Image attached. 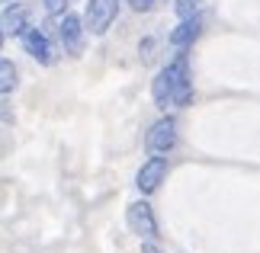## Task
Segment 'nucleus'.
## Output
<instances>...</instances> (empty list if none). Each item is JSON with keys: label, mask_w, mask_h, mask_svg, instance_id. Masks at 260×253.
Returning <instances> with one entry per match:
<instances>
[{"label": "nucleus", "mask_w": 260, "mask_h": 253, "mask_svg": "<svg viewBox=\"0 0 260 253\" xmlns=\"http://www.w3.org/2000/svg\"><path fill=\"white\" fill-rule=\"evenodd\" d=\"M145 148H148V154H171L177 148V119L174 116L157 119V122L145 131Z\"/></svg>", "instance_id": "obj_6"}, {"label": "nucleus", "mask_w": 260, "mask_h": 253, "mask_svg": "<svg viewBox=\"0 0 260 253\" xmlns=\"http://www.w3.org/2000/svg\"><path fill=\"white\" fill-rule=\"evenodd\" d=\"M167 173H171L167 154H151L142 167H138V173H135V186H138V192H142V196H154V192L161 189V183L167 179Z\"/></svg>", "instance_id": "obj_4"}, {"label": "nucleus", "mask_w": 260, "mask_h": 253, "mask_svg": "<svg viewBox=\"0 0 260 253\" xmlns=\"http://www.w3.org/2000/svg\"><path fill=\"white\" fill-rule=\"evenodd\" d=\"M203 26H206L203 13H196V16H189V19H180L177 29H171L167 42H171L174 48H189V45H193L199 35H203Z\"/></svg>", "instance_id": "obj_8"}, {"label": "nucleus", "mask_w": 260, "mask_h": 253, "mask_svg": "<svg viewBox=\"0 0 260 253\" xmlns=\"http://www.w3.org/2000/svg\"><path fill=\"white\" fill-rule=\"evenodd\" d=\"M125 225L138 240H157V218L148 205V199H135L125 208Z\"/></svg>", "instance_id": "obj_5"}, {"label": "nucleus", "mask_w": 260, "mask_h": 253, "mask_svg": "<svg viewBox=\"0 0 260 253\" xmlns=\"http://www.w3.org/2000/svg\"><path fill=\"white\" fill-rule=\"evenodd\" d=\"M171 84H174V106H189L193 103V74H189V55L186 48H177V58L171 64Z\"/></svg>", "instance_id": "obj_3"}, {"label": "nucleus", "mask_w": 260, "mask_h": 253, "mask_svg": "<svg viewBox=\"0 0 260 253\" xmlns=\"http://www.w3.org/2000/svg\"><path fill=\"white\" fill-rule=\"evenodd\" d=\"M199 7H203V0H174V13L177 19H189L199 13Z\"/></svg>", "instance_id": "obj_12"}, {"label": "nucleus", "mask_w": 260, "mask_h": 253, "mask_svg": "<svg viewBox=\"0 0 260 253\" xmlns=\"http://www.w3.org/2000/svg\"><path fill=\"white\" fill-rule=\"evenodd\" d=\"M16 90V67L10 58H0V93L10 96Z\"/></svg>", "instance_id": "obj_11"}, {"label": "nucleus", "mask_w": 260, "mask_h": 253, "mask_svg": "<svg viewBox=\"0 0 260 253\" xmlns=\"http://www.w3.org/2000/svg\"><path fill=\"white\" fill-rule=\"evenodd\" d=\"M10 4H16V0H4V7H10Z\"/></svg>", "instance_id": "obj_17"}, {"label": "nucleus", "mask_w": 260, "mask_h": 253, "mask_svg": "<svg viewBox=\"0 0 260 253\" xmlns=\"http://www.w3.org/2000/svg\"><path fill=\"white\" fill-rule=\"evenodd\" d=\"M151 99H154L157 109L174 106V84H171V67H167V64L157 70L154 80H151Z\"/></svg>", "instance_id": "obj_10"}, {"label": "nucleus", "mask_w": 260, "mask_h": 253, "mask_svg": "<svg viewBox=\"0 0 260 253\" xmlns=\"http://www.w3.org/2000/svg\"><path fill=\"white\" fill-rule=\"evenodd\" d=\"M42 7H45L48 16H61V13H68V0H42Z\"/></svg>", "instance_id": "obj_13"}, {"label": "nucleus", "mask_w": 260, "mask_h": 253, "mask_svg": "<svg viewBox=\"0 0 260 253\" xmlns=\"http://www.w3.org/2000/svg\"><path fill=\"white\" fill-rule=\"evenodd\" d=\"M151 48H154V39H145V42L138 45V55H142V58H151Z\"/></svg>", "instance_id": "obj_15"}, {"label": "nucleus", "mask_w": 260, "mask_h": 253, "mask_svg": "<svg viewBox=\"0 0 260 253\" xmlns=\"http://www.w3.org/2000/svg\"><path fill=\"white\" fill-rule=\"evenodd\" d=\"M29 16H32V10H29L26 4L4 7V35L7 39H19L29 26H32V23H29Z\"/></svg>", "instance_id": "obj_9"}, {"label": "nucleus", "mask_w": 260, "mask_h": 253, "mask_svg": "<svg viewBox=\"0 0 260 253\" xmlns=\"http://www.w3.org/2000/svg\"><path fill=\"white\" fill-rule=\"evenodd\" d=\"M142 253H161V247L154 240H142Z\"/></svg>", "instance_id": "obj_16"}, {"label": "nucleus", "mask_w": 260, "mask_h": 253, "mask_svg": "<svg viewBox=\"0 0 260 253\" xmlns=\"http://www.w3.org/2000/svg\"><path fill=\"white\" fill-rule=\"evenodd\" d=\"M125 4H128V7H132V10H135V13H148V10H151V7L157 4V0H125Z\"/></svg>", "instance_id": "obj_14"}, {"label": "nucleus", "mask_w": 260, "mask_h": 253, "mask_svg": "<svg viewBox=\"0 0 260 253\" xmlns=\"http://www.w3.org/2000/svg\"><path fill=\"white\" fill-rule=\"evenodd\" d=\"M19 45H23V52L32 58V61H39L42 67H52L58 61V48L52 42V35L42 32L39 26H29L23 35H19Z\"/></svg>", "instance_id": "obj_2"}, {"label": "nucleus", "mask_w": 260, "mask_h": 253, "mask_svg": "<svg viewBox=\"0 0 260 253\" xmlns=\"http://www.w3.org/2000/svg\"><path fill=\"white\" fill-rule=\"evenodd\" d=\"M55 39H58V45H61V52L64 55H71L77 58L84 52V39H87V23H84V16H77V13H61V16H55Z\"/></svg>", "instance_id": "obj_1"}, {"label": "nucleus", "mask_w": 260, "mask_h": 253, "mask_svg": "<svg viewBox=\"0 0 260 253\" xmlns=\"http://www.w3.org/2000/svg\"><path fill=\"white\" fill-rule=\"evenodd\" d=\"M119 16V0H90L84 10V23L90 35H106Z\"/></svg>", "instance_id": "obj_7"}]
</instances>
